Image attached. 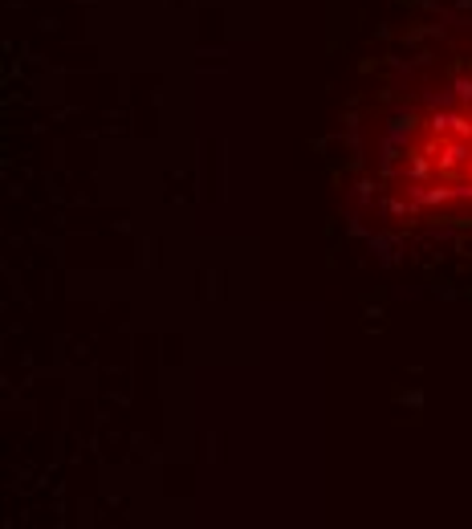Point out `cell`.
I'll return each mask as SVG.
<instances>
[{"mask_svg": "<svg viewBox=\"0 0 472 529\" xmlns=\"http://www.w3.org/2000/svg\"><path fill=\"white\" fill-rule=\"evenodd\" d=\"M452 123H456V114H448V110H431V118H428V131L431 134H452Z\"/></svg>", "mask_w": 472, "mask_h": 529, "instance_id": "obj_1", "label": "cell"}, {"mask_svg": "<svg viewBox=\"0 0 472 529\" xmlns=\"http://www.w3.org/2000/svg\"><path fill=\"white\" fill-rule=\"evenodd\" d=\"M452 90H456V98H460V102H469V106H472V78H456Z\"/></svg>", "mask_w": 472, "mask_h": 529, "instance_id": "obj_2", "label": "cell"}, {"mask_svg": "<svg viewBox=\"0 0 472 529\" xmlns=\"http://www.w3.org/2000/svg\"><path fill=\"white\" fill-rule=\"evenodd\" d=\"M452 134H456V138H472V123L464 118V114H456V123H452Z\"/></svg>", "mask_w": 472, "mask_h": 529, "instance_id": "obj_3", "label": "cell"}]
</instances>
